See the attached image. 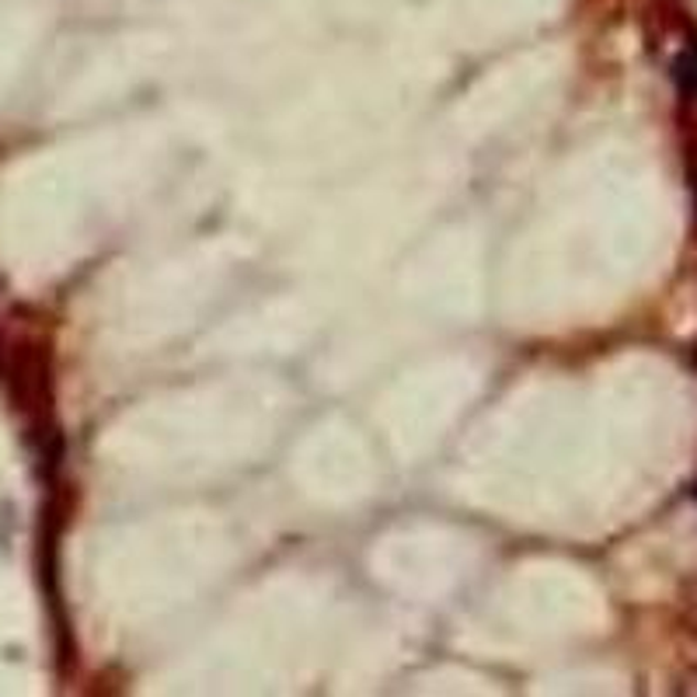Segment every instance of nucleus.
<instances>
[{"instance_id": "obj_1", "label": "nucleus", "mask_w": 697, "mask_h": 697, "mask_svg": "<svg viewBox=\"0 0 697 697\" xmlns=\"http://www.w3.org/2000/svg\"><path fill=\"white\" fill-rule=\"evenodd\" d=\"M673 77H677V84L687 95H697V53H684L673 63Z\"/></svg>"}]
</instances>
